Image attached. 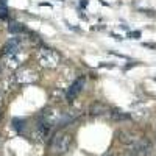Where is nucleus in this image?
Wrapping results in <instances>:
<instances>
[{"label":"nucleus","mask_w":156,"mask_h":156,"mask_svg":"<svg viewBox=\"0 0 156 156\" xmlns=\"http://www.w3.org/2000/svg\"><path fill=\"white\" fill-rule=\"evenodd\" d=\"M36 59H37V62L41 64L42 67H45V69H55V67L59 66V62H61V55L58 53L56 50L42 47V48H39L36 51Z\"/></svg>","instance_id":"1"},{"label":"nucleus","mask_w":156,"mask_h":156,"mask_svg":"<svg viewBox=\"0 0 156 156\" xmlns=\"http://www.w3.org/2000/svg\"><path fill=\"white\" fill-rule=\"evenodd\" d=\"M72 144V136L69 133H64V131H59L53 136V139H51V151L56 153V154H62V153H66L69 150Z\"/></svg>","instance_id":"2"},{"label":"nucleus","mask_w":156,"mask_h":156,"mask_svg":"<svg viewBox=\"0 0 156 156\" xmlns=\"http://www.w3.org/2000/svg\"><path fill=\"white\" fill-rule=\"evenodd\" d=\"M14 80L19 84H31L37 80V73L30 67H20L14 73Z\"/></svg>","instance_id":"3"},{"label":"nucleus","mask_w":156,"mask_h":156,"mask_svg":"<svg viewBox=\"0 0 156 156\" xmlns=\"http://www.w3.org/2000/svg\"><path fill=\"white\" fill-rule=\"evenodd\" d=\"M83 86H84V78H76V80L69 86V89H67V94H66V98L69 100V101H72L73 98H76L78 97V94L83 90Z\"/></svg>","instance_id":"4"},{"label":"nucleus","mask_w":156,"mask_h":156,"mask_svg":"<svg viewBox=\"0 0 156 156\" xmlns=\"http://www.w3.org/2000/svg\"><path fill=\"white\" fill-rule=\"evenodd\" d=\"M23 59H25V55L22 53V50L16 51V53L5 55V64L8 67H11V69H19V66L23 62Z\"/></svg>","instance_id":"5"},{"label":"nucleus","mask_w":156,"mask_h":156,"mask_svg":"<svg viewBox=\"0 0 156 156\" xmlns=\"http://www.w3.org/2000/svg\"><path fill=\"white\" fill-rule=\"evenodd\" d=\"M150 151V142L148 140H137L133 144L131 147V151H129V154H133V156H145L147 153Z\"/></svg>","instance_id":"6"},{"label":"nucleus","mask_w":156,"mask_h":156,"mask_svg":"<svg viewBox=\"0 0 156 156\" xmlns=\"http://www.w3.org/2000/svg\"><path fill=\"white\" fill-rule=\"evenodd\" d=\"M22 50V44H20V39L19 36L16 37H11L6 41L5 44V50H3V55H8V53H16V51H20Z\"/></svg>","instance_id":"7"},{"label":"nucleus","mask_w":156,"mask_h":156,"mask_svg":"<svg viewBox=\"0 0 156 156\" xmlns=\"http://www.w3.org/2000/svg\"><path fill=\"white\" fill-rule=\"evenodd\" d=\"M50 129H51V123H48V122H41L37 125V128H36V133H34V136L39 139V140H45L48 136H50Z\"/></svg>","instance_id":"8"},{"label":"nucleus","mask_w":156,"mask_h":156,"mask_svg":"<svg viewBox=\"0 0 156 156\" xmlns=\"http://www.w3.org/2000/svg\"><path fill=\"white\" fill-rule=\"evenodd\" d=\"M8 31L11 33V34H19V33H25L27 30H25V27L22 23H17V22H11L9 25H8Z\"/></svg>","instance_id":"9"},{"label":"nucleus","mask_w":156,"mask_h":156,"mask_svg":"<svg viewBox=\"0 0 156 156\" xmlns=\"http://www.w3.org/2000/svg\"><path fill=\"white\" fill-rule=\"evenodd\" d=\"M89 111H90V114H92V115H100L103 112H106V106L101 105V103H94Z\"/></svg>","instance_id":"10"},{"label":"nucleus","mask_w":156,"mask_h":156,"mask_svg":"<svg viewBox=\"0 0 156 156\" xmlns=\"http://www.w3.org/2000/svg\"><path fill=\"white\" fill-rule=\"evenodd\" d=\"M112 119H114V120H128L129 115H126V114H123V112H120V111H114V112H112Z\"/></svg>","instance_id":"11"},{"label":"nucleus","mask_w":156,"mask_h":156,"mask_svg":"<svg viewBox=\"0 0 156 156\" xmlns=\"http://www.w3.org/2000/svg\"><path fill=\"white\" fill-rule=\"evenodd\" d=\"M128 37L129 39H139L140 37V31H129L128 33Z\"/></svg>","instance_id":"12"},{"label":"nucleus","mask_w":156,"mask_h":156,"mask_svg":"<svg viewBox=\"0 0 156 156\" xmlns=\"http://www.w3.org/2000/svg\"><path fill=\"white\" fill-rule=\"evenodd\" d=\"M80 6H81V8H86V6H87V0H81V2H80Z\"/></svg>","instance_id":"13"}]
</instances>
